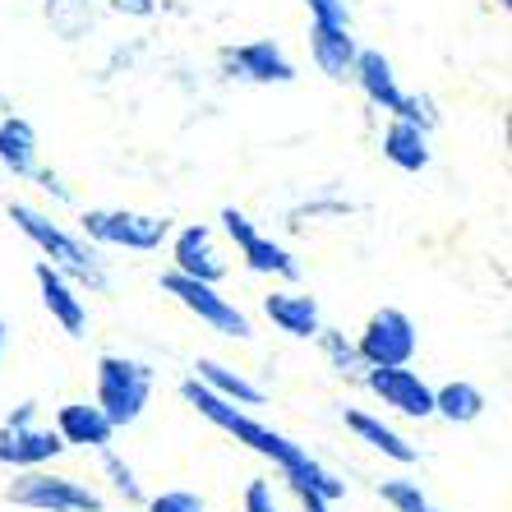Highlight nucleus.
Wrapping results in <instances>:
<instances>
[{"instance_id": "f257e3e1", "label": "nucleus", "mask_w": 512, "mask_h": 512, "mask_svg": "<svg viewBox=\"0 0 512 512\" xmlns=\"http://www.w3.org/2000/svg\"><path fill=\"white\" fill-rule=\"evenodd\" d=\"M180 397H185V402H190L203 420H213V425L227 429L236 443H245L250 453L268 457V462H273L277 471L286 476V485L296 489V499H300V494H319L323 503H333V499H342V494H346V480L333 476V471H328L319 457H310L305 448H300V443H291L286 434H277V429L259 425V420H254L245 406H236V402H227V397L208 393V388H203L194 374L180 383Z\"/></svg>"}, {"instance_id": "f03ea898", "label": "nucleus", "mask_w": 512, "mask_h": 512, "mask_svg": "<svg viewBox=\"0 0 512 512\" xmlns=\"http://www.w3.org/2000/svg\"><path fill=\"white\" fill-rule=\"evenodd\" d=\"M10 222L24 231L37 250H42V259H47L51 268H60L74 286H88V291H107L111 286L107 268H102L97 250L84 236L65 231L60 222H51L47 213H37V208H28V203H10Z\"/></svg>"}, {"instance_id": "7ed1b4c3", "label": "nucleus", "mask_w": 512, "mask_h": 512, "mask_svg": "<svg viewBox=\"0 0 512 512\" xmlns=\"http://www.w3.org/2000/svg\"><path fill=\"white\" fill-rule=\"evenodd\" d=\"M148 397H153V365L130 360V356L97 360V397L93 402L102 406V416H107L116 429L134 425V420L143 416Z\"/></svg>"}, {"instance_id": "20e7f679", "label": "nucleus", "mask_w": 512, "mask_h": 512, "mask_svg": "<svg viewBox=\"0 0 512 512\" xmlns=\"http://www.w3.org/2000/svg\"><path fill=\"white\" fill-rule=\"evenodd\" d=\"M84 240L93 245H116V250L153 254L171 240V222L157 213H134V208H88L79 217Z\"/></svg>"}, {"instance_id": "39448f33", "label": "nucleus", "mask_w": 512, "mask_h": 512, "mask_svg": "<svg viewBox=\"0 0 512 512\" xmlns=\"http://www.w3.org/2000/svg\"><path fill=\"white\" fill-rule=\"evenodd\" d=\"M5 499H10L14 508H33V512H107V503H102L97 489H88L84 480H74V476L42 471V466L24 471V476L5 489Z\"/></svg>"}, {"instance_id": "423d86ee", "label": "nucleus", "mask_w": 512, "mask_h": 512, "mask_svg": "<svg viewBox=\"0 0 512 512\" xmlns=\"http://www.w3.org/2000/svg\"><path fill=\"white\" fill-rule=\"evenodd\" d=\"M162 291H167V296H176L180 305L194 314V319L208 323L213 333L231 337V342H250V337H254L250 314L236 310V305L217 291V282H199V277H185V273H162Z\"/></svg>"}, {"instance_id": "0eeeda50", "label": "nucleus", "mask_w": 512, "mask_h": 512, "mask_svg": "<svg viewBox=\"0 0 512 512\" xmlns=\"http://www.w3.org/2000/svg\"><path fill=\"white\" fill-rule=\"evenodd\" d=\"M33 420H37V406L24 402L5 425H0V466L37 471V466L56 462V457L65 453V443H60L56 429H42V425H33Z\"/></svg>"}, {"instance_id": "6e6552de", "label": "nucleus", "mask_w": 512, "mask_h": 512, "mask_svg": "<svg viewBox=\"0 0 512 512\" xmlns=\"http://www.w3.org/2000/svg\"><path fill=\"white\" fill-rule=\"evenodd\" d=\"M222 231L236 240V250H240V259H245V268H250V273L277 277V282H296V277H300L296 254L286 250V245H277L273 236H263L250 217L240 213V208H222Z\"/></svg>"}, {"instance_id": "1a4fd4ad", "label": "nucleus", "mask_w": 512, "mask_h": 512, "mask_svg": "<svg viewBox=\"0 0 512 512\" xmlns=\"http://www.w3.org/2000/svg\"><path fill=\"white\" fill-rule=\"evenodd\" d=\"M416 346H420L416 323L406 319L402 310H393V305H383V310L370 314L356 351H360V365L370 370V365H411Z\"/></svg>"}, {"instance_id": "9d476101", "label": "nucleus", "mask_w": 512, "mask_h": 512, "mask_svg": "<svg viewBox=\"0 0 512 512\" xmlns=\"http://www.w3.org/2000/svg\"><path fill=\"white\" fill-rule=\"evenodd\" d=\"M365 388L379 397L388 411L406 420H429L434 416V388L406 365H370L365 370Z\"/></svg>"}, {"instance_id": "9b49d317", "label": "nucleus", "mask_w": 512, "mask_h": 512, "mask_svg": "<svg viewBox=\"0 0 512 512\" xmlns=\"http://www.w3.org/2000/svg\"><path fill=\"white\" fill-rule=\"evenodd\" d=\"M222 70H227V79H245V84H296V65L273 37L222 47Z\"/></svg>"}, {"instance_id": "f8f14e48", "label": "nucleus", "mask_w": 512, "mask_h": 512, "mask_svg": "<svg viewBox=\"0 0 512 512\" xmlns=\"http://www.w3.org/2000/svg\"><path fill=\"white\" fill-rule=\"evenodd\" d=\"M171 273H185V277H199V282H222L227 277V259L217 254V240L213 227H180L171 236Z\"/></svg>"}, {"instance_id": "ddd939ff", "label": "nucleus", "mask_w": 512, "mask_h": 512, "mask_svg": "<svg viewBox=\"0 0 512 512\" xmlns=\"http://www.w3.org/2000/svg\"><path fill=\"white\" fill-rule=\"evenodd\" d=\"M33 277H37V291H42V305H47L51 319H56L70 337H84V333H88V310H84V296H79V286H74L70 277L60 273V268H51L47 259H37Z\"/></svg>"}, {"instance_id": "4468645a", "label": "nucleus", "mask_w": 512, "mask_h": 512, "mask_svg": "<svg viewBox=\"0 0 512 512\" xmlns=\"http://www.w3.org/2000/svg\"><path fill=\"white\" fill-rule=\"evenodd\" d=\"M351 79H356L360 93L370 97V102H374L379 111H388V116H402V107H406V88L397 84L393 60L383 56V51L360 47V51H356V65H351Z\"/></svg>"}, {"instance_id": "2eb2a0df", "label": "nucleus", "mask_w": 512, "mask_h": 512, "mask_svg": "<svg viewBox=\"0 0 512 512\" xmlns=\"http://www.w3.org/2000/svg\"><path fill=\"white\" fill-rule=\"evenodd\" d=\"M56 434L65 448H111L116 439V425L102 416V406L97 402H65L56 411Z\"/></svg>"}, {"instance_id": "dca6fc26", "label": "nucleus", "mask_w": 512, "mask_h": 512, "mask_svg": "<svg viewBox=\"0 0 512 512\" xmlns=\"http://www.w3.org/2000/svg\"><path fill=\"white\" fill-rule=\"evenodd\" d=\"M263 314H268L286 337H296V342H314L323 328L319 300H314L310 291H273V296H263Z\"/></svg>"}, {"instance_id": "f3484780", "label": "nucleus", "mask_w": 512, "mask_h": 512, "mask_svg": "<svg viewBox=\"0 0 512 512\" xmlns=\"http://www.w3.org/2000/svg\"><path fill=\"white\" fill-rule=\"evenodd\" d=\"M356 33L351 24H310V56L319 65V74H328L333 84L351 79V65H356Z\"/></svg>"}, {"instance_id": "a211bd4d", "label": "nucleus", "mask_w": 512, "mask_h": 512, "mask_svg": "<svg viewBox=\"0 0 512 512\" xmlns=\"http://www.w3.org/2000/svg\"><path fill=\"white\" fill-rule=\"evenodd\" d=\"M342 420H346V429L356 434L360 443H370L374 453H383L388 462H397V466H416L420 462V448L406 434H397L393 425H383L379 416H370V411H356V406H342Z\"/></svg>"}, {"instance_id": "6ab92c4d", "label": "nucleus", "mask_w": 512, "mask_h": 512, "mask_svg": "<svg viewBox=\"0 0 512 512\" xmlns=\"http://www.w3.org/2000/svg\"><path fill=\"white\" fill-rule=\"evenodd\" d=\"M194 379H199L208 393L227 397V402H236V406H263L268 402V393H263L259 383L245 379L240 370H231V365H222V360H213V356L194 360Z\"/></svg>"}, {"instance_id": "aec40b11", "label": "nucleus", "mask_w": 512, "mask_h": 512, "mask_svg": "<svg viewBox=\"0 0 512 512\" xmlns=\"http://www.w3.org/2000/svg\"><path fill=\"white\" fill-rule=\"evenodd\" d=\"M383 157L393 162L397 171H425L429 167V130L411 125V120H388L383 130Z\"/></svg>"}, {"instance_id": "412c9836", "label": "nucleus", "mask_w": 512, "mask_h": 512, "mask_svg": "<svg viewBox=\"0 0 512 512\" xmlns=\"http://www.w3.org/2000/svg\"><path fill=\"white\" fill-rule=\"evenodd\" d=\"M0 171L10 176H33L37 171V130L24 116H5L0 120Z\"/></svg>"}, {"instance_id": "4be33fe9", "label": "nucleus", "mask_w": 512, "mask_h": 512, "mask_svg": "<svg viewBox=\"0 0 512 512\" xmlns=\"http://www.w3.org/2000/svg\"><path fill=\"white\" fill-rule=\"evenodd\" d=\"M485 406H489L485 393L466 379H453V383H443V388H434V416H443L448 425H471V420L485 416Z\"/></svg>"}, {"instance_id": "5701e85b", "label": "nucleus", "mask_w": 512, "mask_h": 512, "mask_svg": "<svg viewBox=\"0 0 512 512\" xmlns=\"http://www.w3.org/2000/svg\"><path fill=\"white\" fill-rule=\"evenodd\" d=\"M42 14H47L51 33L60 37V42H79V37L93 33V0H42Z\"/></svg>"}, {"instance_id": "b1692460", "label": "nucleus", "mask_w": 512, "mask_h": 512, "mask_svg": "<svg viewBox=\"0 0 512 512\" xmlns=\"http://www.w3.org/2000/svg\"><path fill=\"white\" fill-rule=\"evenodd\" d=\"M379 499L393 503L397 512H443V508H434V503H429V494L420 489V480H383Z\"/></svg>"}, {"instance_id": "393cba45", "label": "nucleus", "mask_w": 512, "mask_h": 512, "mask_svg": "<svg viewBox=\"0 0 512 512\" xmlns=\"http://www.w3.org/2000/svg\"><path fill=\"white\" fill-rule=\"evenodd\" d=\"M314 342L323 346V356L333 360L337 374H360V370H365V365H360L356 342H346V333H337V328H319V337H314Z\"/></svg>"}, {"instance_id": "a878e982", "label": "nucleus", "mask_w": 512, "mask_h": 512, "mask_svg": "<svg viewBox=\"0 0 512 512\" xmlns=\"http://www.w3.org/2000/svg\"><path fill=\"white\" fill-rule=\"evenodd\" d=\"M102 466H107V476H111V489H116L120 499H130V503H139L143 499V489H139V480H134V466L130 462H120L111 448H102Z\"/></svg>"}, {"instance_id": "bb28decb", "label": "nucleus", "mask_w": 512, "mask_h": 512, "mask_svg": "<svg viewBox=\"0 0 512 512\" xmlns=\"http://www.w3.org/2000/svg\"><path fill=\"white\" fill-rule=\"evenodd\" d=\"M148 512H208V508H203V499L194 489H167V494L148 499Z\"/></svg>"}, {"instance_id": "cd10ccee", "label": "nucleus", "mask_w": 512, "mask_h": 512, "mask_svg": "<svg viewBox=\"0 0 512 512\" xmlns=\"http://www.w3.org/2000/svg\"><path fill=\"white\" fill-rule=\"evenodd\" d=\"M240 512H282V503L273 494V480H250L245 499H240Z\"/></svg>"}, {"instance_id": "c85d7f7f", "label": "nucleus", "mask_w": 512, "mask_h": 512, "mask_svg": "<svg viewBox=\"0 0 512 512\" xmlns=\"http://www.w3.org/2000/svg\"><path fill=\"white\" fill-rule=\"evenodd\" d=\"M305 10H310V24H351L346 0H305Z\"/></svg>"}, {"instance_id": "c756f323", "label": "nucleus", "mask_w": 512, "mask_h": 512, "mask_svg": "<svg viewBox=\"0 0 512 512\" xmlns=\"http://www.w3.org/2000/svg\"><path fill=\"white\" fill-rule=\"evenodd\" d=\"M111 10L130 14V19H153V14H157V0H111Z\"/></svg>"}, {"instance_id": "7c9ffc66", "label": "nucleus", "mask_w": 512, "mask_h": 512, "mask_svg": "<svg viewBox=\"0 0 512 512\" xmlns=\"http://www.w3.org/2000/svg\"><path fill=\"white\" fill-rule=\"evenodd\" d=\"M33 180H37V185H42V190H47V194H56V199H70V190L60 185V176H56V171H42V167H37V171H33Z\"/></svg>"}, {"instance_id": "2f4dec72", "label": "nucleus", "mask_w": 512, "mask_h": 512, "mask_svg": "<svg viewBox=\"0 0 512 512\" xmlns=\"http://www.w3.org/2000/svg\"><path fill=\"white\" fill-rule=\"evenodd\" d=\"M0 346H5V323H0Z\"/></svg>"}, {"instance_id": "473e14b6", "label": "nucleus", "mask_w": 512, "mask_h": 512, "mask_svg": "<svg viewBox=\"0 0 512 512\" xmlns=\"http://www.w3.org/2000/svg\"><path fill=\"white\" fill-rule=\"evenodd\" d=\"M499 5H512V0H499Z\"/></svg>"}]
</instances>
